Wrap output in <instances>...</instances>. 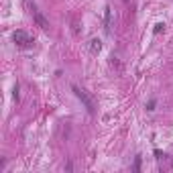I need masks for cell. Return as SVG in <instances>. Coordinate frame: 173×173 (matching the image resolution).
<instances>
[{"instance_id": "cell-3", "label": "cell", "mask_w": 173, "mask_h": 173, "mask_svg": "<svg viewBox=\"0 0 173 173\" xmlns=\"http://www.w3.org/2000/svg\"><path fill=\"white\" fill-rule=\"evenodd\" d=\"M33 20L37 22V27H41L43 31H47V29H49V20H47L45 16L39 12V10H35V8H33Z\"/></svg>"}, {"instance_id": "cell-6", "label": "cell", "mask_w": 173, "mask_h": 173, "mask_svg": "<svg viewBox=\"0 0 173 173\" xmlns=\"http://www.w3.org/2000/svg\"><path fill=\"white\" fill-rule=\"evenodd\" d=\"M161 31H165V25L163 22H157L155 25V33H161Z\"/></svg>"}, {"instance_id": "cell-11", "label": "cell", "mask_w": 173, "mask_h": 173, "mask_svg": "<svg viewBox=\"0 0 173 173\" xmlns=\"http://www.w3.org/2000/svg\"><path fill=\"white\" fill-rule=\"evenodd\" d=\"M124 2H128V0H124Z\"/></svg>"}, {"instance_id": "cell-8", "label": "cell", "mask_w": 173, "mask_h": 173, "mask_svg": "<svg viewBox=\"0 0 173 173\" xmlns=\"http://www.w3.org/2000/svg\"><path fill=\"white\" fill-rule=\"evenodd\" d=\"M155 106H157V102H155V100H151L149 104H147V110H155Z\"/></svg>"}, {"instance_id": "cell-5", "label": "cell", "mask_w": 173, "mask_h": 173, "mask_svg": "<svg viewBox=\"0 0 173 173\" xmlns=\"http://www.w3.org/2000/svg\"><path fill=\"white\" fill-rule=\"evenodd\" d=\"M100 51H102V41L100 39H92V41H90V53L98 55Z\"/></svg>"}, {"instance_id": "cell-9", "label": "cell", "mask_w": 173, "mask_h": 173, "mask_svg": "<svg viewBox=\"0 0 173 173\" xmlns=\"http://www.w3.org/2000/svg\"><path fill=\"white\" fill-rule=\"evenodd\" d=\"M12 96H14V100H19V86H14V94Z\"/></svg>"}, {"instance_id": "cell-1", "label": "cell", "mask_w": 173, "mask_h": 173, "mask_svg": "<svg viewBox=\"0 0 173 173\" xmlns=\"http://www.w3.org/2000/svg\"><path fill=\"white\" fill-rule=\"evenodd\" d=\"M71 92L75 94V98L84 104V108H86L90 114L96 112V102H94V98L86 92V90H84V88H80V86H75V84H73V86H71Z\"/></svg>"}, {"instance_id": "cell-4", "label": "cell", "mask_w": 173, "mask_h": 173, "mask_svg": "<svg viewBox=\"0 0 173 173\" xmlns=\"http://www.w3.org/2000/svg\"><path fill=\"white\" fill-rule=\"evenodd\" d=\"M110 25H112V10L110 6L104 8V29H106V33H110Z\"/></svg>"}, {"instance_id": "cell-7", "label": "cell", "mask_w": 173, "mask_h": 173, "mask_svg": "<svg viewBox=\"0 0 173 173\" xmlns=\"http://www.w3.org/2000/svg\"><path fill=\"white\" fill-rule=\"evenodd\" d=\"M134 171H140V157H137V159H134V167H133Z\"/></svg>"}, {"instance_id": "cell-2", "label": "cell", "mask_w": 173, "mask_h": 173, "mask_svg": "<svg viewBox=\"0 0 173 173\" xmlns=\"http://www.w3.org/2000/svg\"><path fill=\"white\" fill-rule=\"evenodd\" d=\"M12 41L16 43L19 47H29L31 43H33V39H31V35L25 33V31H14L12 35Z\"/></svg>"}, {"instance_id": "cell-10", "label": "cell", "mask_w": 173, "mask_h": 173, "mask_svg": "<svg viewBox=\"0 0 173 173\" xmlns=\"http://www.w3.org/2000/svg\"><path fill=\"white\" fill-rule=\"evenodd\" d=\"M155 157H157V159H163V157H165V155L161 153V151H155Z\"/></svg>"}]
</instances>
